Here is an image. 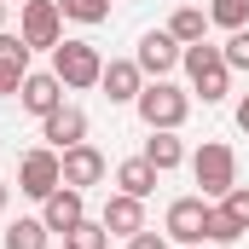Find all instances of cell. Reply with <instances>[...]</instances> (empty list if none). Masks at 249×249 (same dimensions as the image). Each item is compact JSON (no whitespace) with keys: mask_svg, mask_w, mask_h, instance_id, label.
<instances>
[{"mask_svg":"<svg viewBox=\"0 0 249 249\" xmlns=\"http://www.w3.org/2000/svg\"><path fill=\"white\" fill-rule=\"evenodd\" d=\"M180 64H186V75H191V93H203V105H220V99H226L232 70H226V53H220V47L197 41V47H186Z\"/></svg>","mask_w":249,"mask_h":249,"instance_id":"1","label":"cell"},{"mask_svg":"<svg viewBox=\"0 0 249 249\" xmlns=\"http://www.w3.org/2000/svg\"><path fill=\"white\" fill-rule=\"evenodd\" d=\"M133 110H139L145 127H174L180 133V122L191 116V93H180L174 81H145V93L133 99Z\"/></svg>","mask_w":249,"mask_h":249,"instance_id":"2","label":"cell"},{"mask_svg":"<svg viewBox=\"0 0 249 249\" xmlns=\"http://www.w3.org/2000/svg\"><path fill=\"white\" fill-rule=\"evenodd\" d=\"M191 180L203 186V197H226V191L238 186V157H232V145L203 139L197 157H191Z\"/></svg>","mask_w":249,"mask_h":249,"instance_id":"3","label":"cell"},{"mask_svg":"<svg viewBox=\"0 0 249 249\" xmlns=\"http://www.w3.org/2000/svg\"><path fill=\"white\" fill-rule=\"evenodd\" d=\"M53 75H58L64 87H99L105 58H99L93 41H58V47H53Z\"/></svg>","mask_w":249,"mask_h":249,"instance_id":"4","label":"cell"},{"mask_svg":"<svg viewBox=\"0 0 249 249\" xmlns=\"http://www.w3.org/2000/svg\"><path fill=\"white\" fill-rule=\"evenodd\" d=\"M58 186H64V162H58V151H53V145L29 151V157L18 162V191H23V197L47 203V197H53Z\"/></svg>","mask_w":249,"mask_h":249,"instance_id":"5","label":"cell"},{"mask_svg":"<svg viewBox=\"0 0 249 249\" xmlns=\"http://www.w3.org/2000/svg\"><path fill=\"white\" fill-rule=\"evenodd\" d=\"M18 35H23V47L35 53V47H58L64 41V12L58 0H23V18H18Z\"/></svg>","mask_w":249,"mask_h":249,"instance_id":"6","label":"cell"},{"mask_svg":"<svg viewBox=\"0 0 249 249\" xmlns=\"http://www.w3.org/2000/svg\"><path fill=\"white\" fill-rule=\"evenodd\" d=\"M186 58V47L168 35V29H151L145 41H139V53H133V64L145 70V75H157V81H168V70Z\"/></svg>","mask_w":249,"mask_h":249,"instance_id":"7","label":"cell"},{"mask_svg":"<svg viewBox=\"0 0 249 249\" xmlns=\"http://www.w3.org/2000/svg\"><path fill=\"white\" fill-rule=\"evenodd\" d=\"M41 220H47V232H53V238L75 232V226L87 220V197H81L75 186H58L53 197H47V203H41Z\"/></svg>","mask_w":249,"mask_h":249,"instance_id":"8","label":"cell"},{"mask_svg":"<svg viewBox=\"0 0 249 249\" xmlns=\"http://www.w3.org/2000/svg\"><path fill=\"white\" fill-rule=\"evenodd\" d=\"M18 105H23L29 116H53V110L64 105V81L53 75V70H29L23 87H18Z\"/></svg>","mask_w":249,"mask_h":249,"instance_id":"9","label":"cell"},{"mask_svg":"<svg viewBox=\"0 0 249 249\" xmlns=\"http://www.w3.org/2000/svg\"><path fill=\"white\" fill-rule=\"evenodd\" d=\"M99 87H105L110 105H133V99L145 93V70H139L133 58H110V64H105V75H99Z\"/></svg>","mask_w":249,"mask_h":249,"instance_id":"10","label":"cell"},{"mask_svg":"<svg viewBox=\"0 0 249 249\" xmlns=\"http://www.w3.org/2000/svg\"><path fill=\"white\" fill-rule=\"evenodd\" d=\"M41 139H47L53 151H70V145H81V139H87V110H75V105H58L53 116H41Z\"/></svg>","mask_w":249,"mask_h":249,"instance_id":"11","label":"cell"},{"mask_svg":"<svg viewBox=\"0 0 249 249\" xmlns=\"http://www.w3.org/2000/svg\"><path fill=\"white\" fill-rule=\"evenodd\" d=\"M58 162H64V186H75V191H87V186H99L105 180V157L81 139V145H70V151H58Z\"/></svg>","mask_w":249,"mask_h":249,"instance_id":"12","label":"cell"},{"mask_svg":"<svg viewBox=\"0 0 249 249\" xmlns=\"http://www.w3.org/2000/svg\"><path fill=\"white\" fill-rule=\"evenodd\" d=\"M203 214H209V203H203V197H174L162 226H168V238H174V244H203Z\"/></svg>","mask_w":249,"mask_h":249,"instance_id":"13","label":"cell"},{"mask_svg":"<svg viewBox=\"0 0 249 249\" xmlns=\"http://www.w3.org/2000/svg\"><path fill=\"white\" fill-rule=\"evenodd\" d=\"M105 232L110 238H133V232H145V197H127V191H116L110 203H105Z\"/></svg>","mask_w":249,"mask_h":249,"instance_id":"14","label":"cell"},{"mask_svg":"<svg viewBox=\"0 0 249 249\" xmlns=\"http://www.w3.org/2000/svg\"><path fill=\"white\" fill-rule=\"evenodd\" d=\"M157 174H168V168H180L186 162V145L174 139V127H151V139H145V151H139Z\"/></svg>","mask_w":249,"mask_h":249,"instance_id":"15","label":"cell"},{"mask_svg":"<svg viewBox=\"0 0 249 249\" xmlns=\"http://www.w3.org/2000/svg\"><path fill=\"white\" fill-rule=\"evenodd\" d=\"M168 35H174L180 47H197V41L209 35V12H203V6H180V12L168 18Z\"/></svg>","mask_w":249,"mask_h":249,"instance_id":"16","label":"cell"},{"mask_svg":"<svg viewBox=\"0 0 249 249\" xmlns=\"http://www.w3.org/2000/svg\"><path fill=\"white\" fill-rule=\"evenodd\" d=\"M116 186H122L127 197H151V191H157V168H151L145 157H127L122 168H116Z\"/></svg>","mask_w":249,"mask_h":249,"instance_id":"17","label":"cell"},{"mask_svg":"<svg viewBox=\"0 0 249 249\" xmlns=\"http://www.w3.org/2000/svg\"><path fill=\"white\" fill-rule=\"evenodd\" d=\"M47 238H53V232H47V220H41V214H35V220H12V226H6V249H47Z\"/></svg>","mask_w":249,"mask_h":249,"instance_id":"18","label":"cell"},{"mask_svg":"<svg viewBox=\"0 0 249 249\" xmlns=\"http://www.w3.org/2000/svg\"><path fill=\"white\" fill-rule=\"evenodd\" d=\"M244 232H238V220L220 209V203H209V214H203V244H238Z\"/></svg>","mask_w":249,"mask_h":249,"instance_id":"19","label":"cell"},{"mask_svg":"<svg viewBox=\"0 0 249 249\" xmlns=\"http://www.w3.org/2000/svg\"><path fill=\"white\" fill-rule=\"evenodd\" d=\"M64 249H110V232H105V220H81L75 232H64Z\"/></svg>","mask_w":249,"mask_h":249,"instance_id":"20","label":"cell"},{"mask_svg":"<svg viewBox=\"0 0 249 249\" xmlns=\"http://www.w3.org/2000/svg\"><path fill=\"white\" fill-rule=\"evenodd\" d=\"M64 18H75V23H105L110 18V0H58Z\"/></svg>","mask_w":249,"mask_h":249,"instance_id":"21","label":"cell"},{"mask_svg":"<svg viewBox=\"0 0 249 249\" xmlns=\"http://www.w3.org/2000/svg\"><path fill=\"white\" fill-rule=\"evenodd\" d=\"M209 23H220V29H244V23H249V0H214V6H209Z\"/></svg>","mask_w":249,"mask_h":249,"instance_id":"22","label":"cell"},{"mask_svg":"<svg viewBox=\"0 0 249 249\" xmlns=\"http://www.w3.org/2000/svg\"><path fill=\"white\" fill-rule=\"evenodd\" d=\"M220 209L238 220V232H249V186H232L226 197H220Z\"/></svg>","mask_w":249,"mask_h":249,"instance_id":"23","label":"cell"},{"mask_svg":"<svg viewBox=\"0 0 249 249\" xmlns=\"http://www.w3.org/2000/svg\"><path fill=\"white\" fill-rule=\"evenodd\" d=\"M220 53H226V70H249V29H232V41Z\"/></svg>","mask_w":249,"mask_h":249,"instance_id":"24","label":"cell"},{"mask_svg":"<svg viewBox=\"0 0 249 249\" xmlns=\"http://www.w3.org/2000/svg\"><path fill=\"white\" fill-rule=\"evenodd\" d=\"M23 75H29V70H23V64H12V58H0V99H6V93H18V87H23Z\"/></svg>","mask_w":249,"mask_h":249,"instance_id":"25","label":"cell"},{"mask_svg":"<svg viewBox=\"0 0 249 249\" xmlns=\"http://www.w3.org/2000/svg\"><path fill=\"white\" fill-rule=\"evenodd\" d=\"M0 58H12V64L29 70V47H23V35H6V29H0Z\"/></svg>","mask_w":249,"mask_h":249,"instance_id":"26","label":"cell"},{"mask_svg":"<svg viewBox=\"0 0 249 249\" xmlns=\"http://www.w3.org/2000/svg\"><path fill=\"white\" fill-rule=\"evenodd\" d=\"M127 249H168V238H162V232H133Z\"/></svg>","mask_w":249,"mask_h":249,"instance_id":"27","label":"cell"},{"mask_svg":"<svg viewBox=\"0 0 249 249\" xmlns=\"http://www.w3.org/2000/svg\"><path fill=\"white\" fill-rule=\"evenodd\" d=\"M238 127L249 133V99H238Z\"/></svg>","mask_w":249,"mask_h":249,"instance_id":"28","label":"cell"},{"mask_svg":"<svg viewBox=\"0 0 249 249\" xmlns=\"http://www.w3.org/2000/svg\"><path fill=\"white\" fill-rule=\"evenodd\" d=\"M6 203H12V186H6V180H0V214H6Z\"/></svg>","mask_w":249,"mask_h":249,"instance_id":"29","label":"cell"},{"mask_svg":"<svg viewBox=\"0 0 249 249\" xmlns=\"http://www.w3.org/2000/svg\"><path fill=\"white\" fill-rule=\"evenodd\" d=\"M180 249H214V244H180Z\"/></svg>","mask_w":249,"mask_h":249,"instance_id":"30","label":"cell"},{"mask_svg":"<svg viewBox=\"0 0 249 249\" xmlns=\"http://www.w3.org/2000/svg\"><path fill=\"white\" fill-rule=\"evenodd\" d=\"M0 23H6V0H0Z\"/></svg>","mask_w":249,"mask_h":249,"instance_id":"31","label":"cell"}]
</instances>
